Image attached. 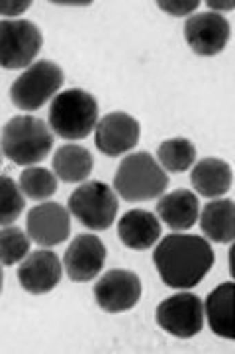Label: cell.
<instances>
[{
  "label": "cell",
  "mask_w": 235,
  "mask_h": 354,
  "mask_svg": "<svg viewBox=\"0 0 235 354\" xmlns=\"http://www.w3.org/2000/svg\"><path fill=\"white\" fill-rule=\"evenodd\" d=\"M2 153L18 165H34L48 158L53 148V134L37 116H14L0 134Z\"/></svg>",
  "instance_id": "obj_2"
},
{
  "label": "cell",
  "mask_w": 235,
  "mask_h": 354,
  "mask_svg": "<svg viewBox=\"0 0 235 354\" xmlns=\"http://www.w3.org/2000/svg\"><path fill=\"white\" fill-rule=\"evenodd\" d=\"M118 236L132 250H147L161 236V225L157 215L143 209H134L120 218Z\"/></svg>",
  "instance_id": "obj_15"
},
{
  "label": "cell",
  "mask_w": 235,
  "mask_h": 354,
  "mask_svg": "<svg viewBox=\"0 0 235 354\" xmlns=\"http://www.w3.org/2000/svg\"><path fill=\"white\" fill-rule=\"evenodd\" d=\"M157 158L167 171L181 174L196 162V148L186 138L165 140L157 150Z\"/></svg>",
  "instance_id": "obj_21"
},
{
  "label": "cell",
  "mask_w": 235,
  "mask_h": 354,
  "mask_svg": "<svg viewBox=\"0 0 235 354\" xmlns=\"http://www.w3.org/2000/svg\"><path fill=\"white\" fill-rule=\"evenodd\" d=\"M208 6H210V8H223V10H232V8H234V6H232V2H223L222 6H220V4H216V2H208Z\"/></svg>",
  "instance_id": "obj_27"
},
{
  "label": "cell",
  "mask_w": 235,
  "mask_h": 354,
  "mask_svg": "<svg viewBox=\"0 0 235 354\" xmlns=\"http://www.w3.org/2000/svg\"><path fill=\"white\" fill-rule=\"evenodd\" d=\"M155 319L163 330L176 339H192L204 327V304L190 291L176 293L157 307Z\"/></svg>",
  "instance_id": "obj_8"
},
{
  "label": "cell",
  "mask_w": 235,
  "mask_h": 354,
  "mask_svg": "<svg viewBox=\"0 0 235 354\" xmlns=\"http://www.w3.org/2000/svg\"><path fill=\"white\" fill-rule=\"evenodd\" d=\"M20 191L34 201H43L57 191V177L45 167H28L20 174Z\"/></svg>",
  "instance_id": "obj_22"
},
{
  "label": "cell",
  "mask_w": 235,
  "mask_h": 354,
  "mask_svg": "<svg viewBox=\"0 0 235 354\" xmlns=\"http://www.w3.org/2000/svg\"><path fill=\"white\" fill-rule=\"evenodd\" d=\"M139 122L125 113L106 114L96 127V148L108 158L134 150L139 142Z\"/></svg>",
  "instance_id": "obj_13"
},
{
  "label": "cell",
  "mask_w": 235,
  "mask_h": 354,
  "mask_svg": "<svg viewBox=\"0 0 235 354\" xmlns=\"http://www.w3.org/2000/svg\"><path fill=\"white\" fill-rule=\"evenodd\" d=\"M232 34L229 22L222 14L202 12L190 16L185 22L186 44L198 55H218L225 48Z\"/></svg>",
  "instance_id": "obj_10"
},
{
  "label": "cell",
  "mask_w": 235,
  "mask_h": 354,
  "mask_svg": "<svg viewBox=\"0 0 235 354\" xmlns=\"http://www.w3.org/2000/svg\"><path fill=\"white\" fill-rule=\"evenodd\" d=\"M202 232L214 242L229 244L235 239V205L232 199L208 203L200 216Z\"/></svg>",
  "instance_id": "obj_19"
},
{
  "label": "cell",
  "mask_w": 235,
  "mask_h": 354,
  "mask_svg": "<svg viewBox=\"0 0 235 354\" xmlns=\"http://www.w3.org/2000/svg\"><path fill=\"white\" fill-rule=\"evenodd\" d=\"M28 234L43 248L57 246L71 234V221L67 209L59 203H41L28 213Z\"/></svg>",
  "instance_id": "obj_11"
},
{
  "label": "cell",
  "mask_w": 235,
  "mask_h": 354,
  "mask_svg": "<svg viewBox=\"0 0 235 354\" xmlns=\"http://www.w3.org/2000/svg\"><path fill=\"white\" fill-rule=\"evenodd\" d=\"M153 262L165 286L190 290L210 272L214 250L208 241L196 234H169L157 244Z\"/></svg>",
  "instance_id": "obj_1"
},
{
  "label": "cell",
  "mask_w": 235,
  "mask_h": 354,
  "mask_svg": "<svg viewBox=\"0 0 235 354\" xmlns=\"http://www.w3.org/2000/svg\"><path fill=\"white\" fill-rule=\"evenodd\" d=\"M24 209L25 201L16 181L8 176H0V227L12 225Z\"/></svg>",
  "instance_id": "obj_23"
},
{
  "label": "cell",
  "mask_w": 235,
  "mask_h": 354,
  "mask_svg": "<svg viewBox=\"0 0 235 354\" xmlns=\"http://www.w3.org/2000/svg\"><path fill=\"white\" fill-rule=\"evenodd\" d=\"M232 165L218 158H204L194 165L190 181L204 197H220L232 187Z\"/></svg>",
  "instance_id": "obj_18"
},
{
  "label": "cell",
  "mask_w": 235,
  "mask_h": 354,
  "mask_svg": "<svg viewBox=\"0 0 235 354\" xmlns=\"http://www.w3.org/2000/svg\"><path fill=\"white\" fill-rule=\"evenodd\" d=\"M92 153L85 146L67 144L61 146L53 156V171L65 183H79L85 181L92 171Z\"/></svg>",
  "instance_id": "obj_20"
},
{
  "label": "cell",
  "mask_w": 235,
  "mask_h": 354,
  "mask_svg": "<svg viewBox=\"0 0 235 354\" xmlns=\"http://www.w3.org/2000/svg\"><path fill=\"white\" fill-rule=\"evenodd\" d=\"M63 69L50 59L32 64L10 87V99L22 111H37L61 88Z\"/></svg>",
  "instance_id": "obj_5"
},
{
  "label": "cell",
  "mask_w": 235,
  "mask_h": 354,
  "mask_svg": "<svg viewBox=\"0 0 235 354\" xmlns=\"http://www.w3.org/2000/svg\"><path fill=\"white\" fill-rule=\"evenodd\" d=\"M206 319L214 335L223 339H235L234 327V283L225 281L206 297Z\"/></svg>",
  "instance_id": "obj_17"
},
{
  "label": "cell",
  "mask_w": 235,
  "mask_h": 354,
  "mask_svg": "<svg viewBox=\"0 0 235 354\" xmlns=\"http://www.w3.org/2000/svg\"><path fill=\"white\" fill-rule=\"evenodd\" d=\"M0 164H2V156H0Z\"/></svg>",
  "instance_id": "obj_29"
},
{
  "label": "cell",
  "mask_w": 235,
  "mask_h": 354,
  "mask_svg": "<svg viewBox=\"0 0 235 354\" xmlns=\"http://www.w3.org/2000/svg\"><path fill=\"white\" fill-rule=\"evenodd\" d=\"M198 197L188 189L167 193L157 203V215L173 230H188L198 218Z\"/></svg>",
  "instance_id": "obj_16"
},
{
  "label": "cell",
  "mask_w": 235,
  "mask_h": 354,
  "mask_svg": "<svg viewBox=\"0 0 235 354\" xmlns=\"http://www.w3.org/2000/svg\"><path fill=\"white\" fill-rule=\"evenodd\" d=\"M18 279L28 293H50L61 279V262L51 250H36L28 254L18 268Z\"/></svg>",
  "instance_id": "obj_14"
},
{
  "label": "cell",
  "mask_w": 235,
  "mask_h": 354,
  "mask_svg": "<svg viewBox=\"0 0 235 354\" xmlns=\"http://www.w3.org/2000/svg\"><path fill=\"white\" fill-rule=\"evenodd\" d=\"M41 32L30 20H0V67H30L41 50Z\"/></svg>",
  "instance_id": "obj_7"
},
{
  "label": "cell",
  "mask_w": 235,
  "mask_h": 354,
  "mask_svg": "<svg viewBox=\"0 0 235 354\" xmlns=\"http://www.w3.org/2000/svg\"><path fill=\"white\" fill-rule=\"evenodd\" d=\"M99 122V102L83 88L59 93L50 106L51 130L63 140H83Z\"/></svg>",
  "instance_id": "obj_3"
},
{
  "label": "cell",
  "mask_w": 235,
  "mask_h": 354,
  "mask_svg": "<svg viewBox=\"0 0 235 354\" xmlns=\"http://www.w3.org/2000/svg\"><path fill=\"white\" fill-rule=\"evenodd\" d=\"M157 4L165 12H171L174 16H186L188 12H194L198 8L200 2H196V0H192V2H165V0H159Z\"/></svg>",
  "instance_id": "obj_25"
},
{
  "label": "cell",
  "mask_w": 235,
  "mask_h": 354,
  "mask_svg": "<svg viewBox=\"0 0 235 354\" xmlns=\"http://www.w3.org/2000/svg\"><path fill=\"white\" fill-rule=\"evenodd\" d=\"M71 215L90 230H106L118 213V199L110 185L102 181H87L69 197Z\"/></svg>",
  "instance_id": "obj_6"
},
{
  "label": "cell",
  "mask_w": 235,
  "mask_h": 354,
  "mask_svg": "<svg viewBox=\"0 0 235 354\" xmlns=\"http://www.w3.org/2000/svg\"><path fill=\"white\" fill-rule=\"evenodd\" d=\"M2 283H4V274H2V268H0V293H2Z\"/></svg>",
  "instance_id": "obj_28"
},
{
  "label": "cell",
  "mask_w": 235,
  "mask_h": 354,
  "mask_svg": "<svg viewBox=\"0 0 235 354\" xmlns=\"http://www.w3.org/2000/svg\"><path fill=\"white\" fill-rule=\"evenodd\" d=\"M169 177L147 152L125 156L114 177L116 193H120V197L130 203L157 199L165 193Z\"/></svg>",
  "instance_id": "obj_4"
},
{
  "label": "cell",
  "mask_w": 235,
  "mask_h": 354,
  "mask_svg": "<svg viewBox=\"0 0 235 354\" xmlns=\"http://www.w3.org/2000/svg\"><path fill=\"white\" fill-rule=\"evenodd\" d=\"M30 0H0V14L4 16H18L30 8Z\"/></svg>",
  "instance_id": "obj_26"
},
{
  "label": "cell",
  "mask_w": 235,
  "mask_h": 354,
  "mask_svg": "<svg viewBox=\"0 0 235 354\" xmlns=\"http://www.w3.org/2000/svg\"><path fill=\"white\" fill-rule=\"evenodd\" d=\"M141 297V279L130 270H110L94 286V299L106 313L134 309Z\"/></svg>",
  "instance_id": "obj_9"
},
{
  "label": "cell",
  "mask_w": 235,
  "mask_h": 354,
  "mask_svg": "<svg viewBox=\"0 0 235 354\" xmlns=\"http://www.w3.org/2000/svg\"><path fill=\"white\" fill-rule=\"evenodd\" d=\"M65 270L73 281H90L99 276L106 262V248L94 234H79L65 252Z\"/></svg>",
  "instance_id": "obj_12"
},
{
  "label": "cell",
  "mask_w": 235,
  "mask_h": 354,
  "mask_svg": "<svg viewBox=\"0 0 235 354\" xmlns=\"http://www.w3.org/2000/svg\"><path fill=\"white\" fill-rule=\"evenodd\" d=\"M30 254V239L18 227L0 230V264L14 266Z\"/></svg>",
  "instance_id": "obj_24"
}]
</instances>
